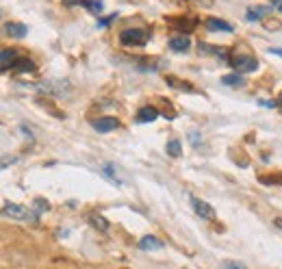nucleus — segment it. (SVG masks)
<instances>
[{"mask_svg":"<svg viewBox=\"0 0 282 269\" xmlns=\"http://www.w3.org/2000/svg\"><path fill=\"white\" fill-rule=\"evenodd\" d=\"M3 215L9 219H15V222H33V224H37V217H39L33 211H28L26 206L11 204V202H5L3 204Z\"/></svg>","mask_w":282,"mask_h":269,"instance_id":"1","label":"nucleus"},{"mask_svg":"<svg viewBox=\"0 0 282 269\" xmlns=\"http://www.w3.org/2000/svg\"><path fill=\"white\" fill-rule=\"evenodd\" d=\"M232 68H235L237 74H245V72H254L259 68V61H256V56L252 54H245V52H237L235 56H230L228 61Z\"/></svg>","mask_w":282,"mask_h":269,"instance_id":"2","label":"nucleus"},{"mask_svg":"<svg viewBox=\"0 0 282 269\" xmlns=\"http://www.w3.org/2000/svg\"><path fill=\"white\" fill-rule=\"evenodd\" d=\"M150 37V31L146 28H126L119 33V42L122 46H143Z\"/></svg>","mask_w":282,"mask_h":269,"instance_id":"3","label":"nucleus"},{"mask_svg":"<svg viewBox=\"0 0 282 269\" xmlns=\"http://www.w3.org/2000/svg\"><path fill=\"white\" fill-rule=\"evenodd\" d=\"M191 206L202 219H206V222H215V208L208 204V202L200 200V198H191Z\"/></svg>","mask_w":282,"mask_h":269,"instance_id":"4","label":"nucleus"},{"mask_svg":"<svg viewBox=\"0 0 282 269\" xmlns=\"http://www.w3.org/2000/svg\"><path fill=\"white\" fill-rule=\"evenodd\" d=\"M5 33L13 39H24L28 35V26L26 24H20V22H7L5 24Z\"/></svg>","mask_w":282,"mask_h":269,"instance_id":"5","label":"nucleus"},{"mask_svg":"<svg viewBox=\"0 0 282 269\" xmlns=\"http://www.w3.org/2000/svg\"><path fill=\"white\" fill-rule=\"evenodd\" d=\"M91 126L98 130V133H111V130H115L119 126V122L115 117H100V119H96Z\"/></svg>","mask_w":282,"mask_h":269,"instance_id":"6","label":"nucleus"},{"mask_svg":"<svg viewBox=\"0 0 282 269\" xmlns=\"http://www.w3.org/2000/svg\"><path fill=\"white\" fill-rule=\"evenodd\" d=\"M271 11V5H256V7H252V9H247V15L245 18L249 20V22H259L261 18H265Z\"/></svg>","mask_w":282,"mask_h":269,"instance_id":"7","label":"nucleus"},{"mask_svg":"<svg viewBox=\"0 0 282 269\" xmlns=\"http://www.w3.org/2000/svg\"><path fill=\"white\" fill-rule=\"evenodd\" d=\"M169 48L174 52H187L191 48V39L189 37H172L169 39Z\"/></svg>","mask_w":282,"mask_h":269,"instance_id":"8","label":"nucleus"},{"mask_svg":"<svg viewBox=\"0 0 282 269\" xmlns=\"http://www.w3.org/2000/svg\"><path fill=\"white\" fill-rule=\"evenodd\" d=\"M206 28L208 31H213V33H232V26L228 22H224V20H217V18H208L206 20Z\"/></svg>","mask_w":282,"mask_h":269,"instance_id":"9","label":"nucleus"},{"mask_svg":"<svg viewBox=\"0 0 282 269\" xmlns=\"http://www.w3.org/2000/svg\"><path fill=\"white\" fill-rule=\"evenodd\" d=\"M156 117H159V111L154 107H143V109H139V113H137V122H141V124L154 122Z\"/></svg>","mask_w":282,"mask_h":269,"instance_id":"10","label":"nucleus"},{"mask_svg":"<svg viewBox=\"0 0 282 269\" xmlns=\"http://www.w3.org/2000/svg\"><path fill=\"white\" fill-rule=\"evenodd\" d=\"M100 172H102V176L107 178V181H111L113 185H117V187H122V181H119V176H117L115 165H102Z\"/></svg>","mask_w":282,"mask_h":269,"instance_id":"11","label":"nucleus"},{"mask_svg":"<svg viewBox=\"0 0 282 269\" xmlns=\"http://www.w3.org/2000/svg\"><path fill=\"white\" fill-rule=\"evenodd\" d=\"M139 248L141 250H161L163 248V241H159L156 237H141V241H139Z\"/></svg>","mask_w":282,"mask_h":269,"instance_id":"12","label":"nucleus"},{"mask_svg":"<svg viewBox=\"0 0 282 269\" xmlns=\"http://www.w3.org/2000/svg\"><path fill=\"white\" fill-rule=\"evenodd\" d=\"M13 61H15V50H9V48H5V50H3V56H0V68L7 70L9 65H13Z\"/></svg>","mask_w":282,"mask_h":269,"instance_id":"13","label":"nucleus"},{"mask_svg":"<svg viewBox=\"0 0 282 269\" xmlns=\"http://www.w3.org/2000/svg\"><path fill=\"white\" fill-rule=\"evenodd\" d=\"M180 152H182V145H180L178 139H172V141L167 143V154H169V157L178 159V157H180Z\"/></svg>","mask_w":282,"mask_h":269,"instance_id":"14","label":"nucleus"},{"mask_svg":"<svg viewBox=\"0 0 282 269\" xmlns=\"http://www.w3.org/2000/svg\"><path fill=\"white\" fill-rule=\"evenodd\" d=\"M89 219H91V224H93L96 228H100L102 232H107V230H109V222H107V219H104L100 213H93Z\"/></svg>","mask_w":282,"mask_h":269,"instance_id":"15","label":"nucleus"},{"mask_svg":"<svg viewBox=\"0 0 282 269\" xmlns=\"http://www.w3.org/2000/svg\"><path fill=\"white\" fill-rule=\"evenodd\" d=\"M222 83L228 85V87H241V85H243V78H241L239 74H228V76L222 78Z\"/></svg>","mask_w":282,"mask_h":269,"instance_id":"16","label":"nucleus"},{"mask_svg":"<svg viewBox=\"0 0 282 269\" xmlns=\"http://www.w3.org/2000/svg\"><path fill=\"white\" fill-rule=\"evenodd\" d=\"M13 70H15V72H33L35 65H33V61L22 59V61H18V65H13Z\"/></svg>","mask_w":282,"mask_h":269,"instance_id":"17","label":"nucleus"},{"mask_svg":"<svg viewBox=\"0 0 282 269\" xmlns=\"http://www.w3.org/2000/svg\"><path fill=\"white\" fill-rule=\"evenodd\" d=\"M85 7H87V9H91V13H102V9H104V5L100 3V0H85V3H83Z\"/></svg>","mask_w":282,"mask_h":269,"instance_id":"18","label":"nucleus"},{"mask_svg":"<svg viewBox=\"0 0 282 269\" xmlns=\"http://www.w3.org/2000/svg\"><path fill=\"white\" fill-rule=\"evenodd\" d=\"M169 22H172V24H178L180 31H187V33H191L193 26H196V20H169Z\"/></svg>","mask_w":282,"mask_h":269,"instance_id":"19","label":"nucleus"},{"mask_svg":"<svg viewBox=\"0 0 282 269\" xmlns=\"http://www.w3.org/2000/svg\"><path fill=\"white\" fill-rule=\"evenodd\" d=\"M50 206H48V202L46 200H42V198H37L35 200V213L39 215V213H44V211H48Z\"/></svg>","mask_w":282,"mask_h":269,"instance_id":"20","label":"nucleus"},{"mask_svg":"<svg viewBox=\"0 0 282 269\" xmlns=\"http://www.w3.org/2000/svg\"><path fill=\"white\" fill-rule=\"evenodd\" d=\"M222 267L224 269H245V265L243 263H237V260H224Z\"/></svg>","mask_w":282,"mask_h":269,"instance_id":"21","label":"nucleus"},{"mask_svg":"<svg viewBox=\"0 0 282 269\" xmlns=\"http://www.w3.org/2000/svg\"><path fill=\"white\" fill-rule=\"evenodd\" d=\"M115 18H117V13H113V15H109V18H104V20H100V22H98V26H100V28H104V26H109V24H111L113 20H115Z\"/></svg>","mask_w":282,"mask_h":269,"instance_id":"22","label":"nucleus"},{"mask_svg":"<svg viewBox=\"0 0 282 269\" xmlns=\"http://www.w3.org/2000/svg\"><path fill=\"white\" fill-rule=\"evenodd\" d=\"M63 3H66L68 7H74V5H78V3H80V0H63Z\"/></svg>","mask_w":282,"mask_h":269,"instance_id":"23","label":"nucleus"},{"mask_svg":"<svg viewBox=\"0 0 282 269\" xmlns=\"http://www.w3.org/2000/svg\"><path fill=\"white\" fill-rule=\"evenodd\" d=\"M269 54H278V56H282V50H280V48H271Z\"/></svg>","mask_w":282,"mask_h":269,"instance_id":"24","label":"nucleus"},{"mask_svg":"<svg viewBox=\"0 0 282 269\" xmlns=\"http://www.w3.org/2000/svg\"><path fill=\"white\" fill-rule=\"evenodd\" d=\"M276 7H278L280 11H282V0H276Z\"/></svg>","mask_w":282,"mask_h":269,"instance_id":"25","label":"nucleus"},{"mask_svg":"<svg viewBox=\"0 0 282 269\" xmlns=\"http://www.w3.org/2000/svg\"><path fill=\"white\" fill-rule=\"evenodd\" d=\"M278 107H280V111H282V94H280V98H278Z\"/></svg>","mask_w":282,"mask_h":269,"instance_id":"26","label":"nucleus"}]
</instances>
